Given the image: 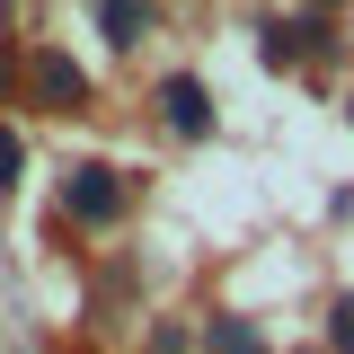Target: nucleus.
Masks as SVG:
<instances>
[{
  "label": "nucleus",
  "instance_id": "1",
  "mask_svg": "<svg viewBox=\"0 0 354 354\" xmlns=\"http://www.w3.org/2000/svg\"><path fill=\"white\" fill-rule=\"evenodd\" d=\"M62 204H71L80 221H115V204H124V195H115V169H71Z\"/></svg>",
  "mask_w": 354,
  "mask_h": 354
},
{
  "label": "nucleus",
  "instance_id": "2",
  "mask_svg": "<svg viewBox=\"0 0 354 354\" xmlns=\"http://www.w3.org/2000/svg\"><path fill=\"white\" fill-rule=\"evenodd\" d=\"M88 80H80V62H62V53H36V106H80Z\"/></svg>",
  "mask_w": 354,
  "mask_h": 354
},
{
  "label": "nucleus",
  "instance_id": "3",
  "mask_svg": "<svg viewBox=\"0 0 354 354\" xmlns=\"http://www.w3.org/2000/svg\"><path fill=\"white\" fill-rule=\"evenodd\" d=\"M160 106H169V124L177 133H213V106H204V80H160Z\"/></svg>",
  "mask_w": 354,
  "mask_h": 354
},
{
  "label": "nucleus",
  "instance_id": "4",
  "mask_svg": "<svg viewBox=\"0 0 354 354\" xmlns=\"http://www.w3.org/2000/svg\"><path fill=\"white\" fill-rule=\"evenodd\" d=\"M97 18H106V36H115V44H142V27H151V0H97Z\"/></svg>",
  "mask_w": 354,
  "mask_h": 354
},
{
  "label": "nucleus",
  "instance_id": "5",
  "mask_svg": "<svg viewBox=\"0 0 354 354\" xmlns=\"http://www.w3.org/2000/svg\"><path fill=\"white\" fill-rule=\"evenodd\" d=\"M213 354H266V346H257V328H239V319H221V328H213Z\"/></svg>",
  "mask_w": 354,
  "mask_h": 354
},
{
  "label": "nucleus",
  "instance_id": "6",
  "mask_svg": "<svg viewBox=\"0 0 354 354\" xmlns=\"http://www.w3.org/2000/svg\"><path fill=\"white\" fill-rule=\"evenodd\" d=\"M18 160H27V151H18V133H0V186L18 177Z\"/></svg>",
  "mask_w": 354,
  "mask_h": 354
},
{
  "label": "nucleus",
  "instance_id": "7",
  "mask_svg": "<svg viewBox=\"0 0 354 354\" xmlns=\"http://www.w3.org/2000/svg\"><path fill=\"white\" fill-rule=\"evenodd\" d=\"M337 346L354 354V292H346V301H337Z\"/></svg>",
  "mask_w": 354,
  "mask_h": 354
},
{
  "label": "nucleus",
  "instance_id": "8",
  "mask_svg": "<svg viewBox=\"0 0 354 354\" xmlns=\"http://www.w3.org/2000/svg\"><path fill=\"white\" fill-rule=\"evenodd\" d=\"M328 9H337V0H328Z\"/></svg>",
  "mask_w": 354,
  "mask_h": 354
}]
</instances>
